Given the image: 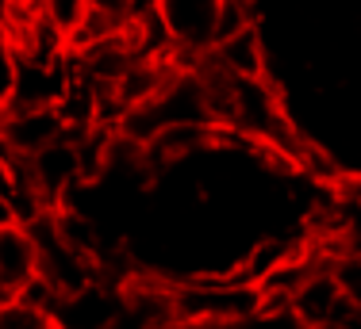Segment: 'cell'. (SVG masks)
<instances>
[{
    "label": "cell",
    "mask_w": 361,
    "mask_h": 329,
    "mask_svg": "<svg viewBox=\"0 0 361 329\" xmlns=\"http://www.w3.org/2000/svg\"><path fill=\"white\" fill-rule=\"evenodd\" d=\"M31 184L39 188V195L47 199V207H58L66 199H73L89 180H85V161H81V146L77 134L66 131L62 138H54L50 146H42L39 153L23 157Z\"/></svg>",
    "instance_id": "2"
},
{
    "label": "cell",
    "mask_w": 361,
    "mask_h": 329,
    "mask_svg": "<svg viewBox=\"0 0 361 329\" xmlns=\"http://www.w3.org/2000/svg\"><path fill=\"white\" fill-rule=\"evenodd\" d=\"M208 54H212V62L223 65L235 77H269V69H273L262 23H250V27H238V31L223 34V39L212 42Z\"/></svg>",
    "instance_id": "7"
},
{
    "label": "cell",
    "mask_w": 361,
    "mask_h": 329,
    "mask_svg": "<svg viewBox=\"0 0 361 329\" xmlns=\"http://www.w3.org/2000/svg\"><path fill=\"white\" fill-rule=\"evenodd\" d=\"M39 12L70 39V34L81 27L85 12H89V0H39Z\"/></svg>",
    "instance_id": "10"
},
{
    "label": "cell",
    "mask_w": 361,
    "mask_h": 329,
    "mask_svg": "<svg viewBox=\"0 0 361 329\" xmlns=\"http://www.w3.org/2000/svg\"><path fill=\"white\" fill-rule=\"evenodd\" d=\"M39 276V245L23 222L0 226V302L16 299Z\"/></svg>",
    "instance_id": "6"
},
{
    "label": "cell",
    "mask_w": 361,
    "mask_h": 329,
    "mask_svg": "<svg viewBox=\"0 0 361 329\" xmlns=\"http://www.w3.org/2000/svg\"><path fill=\"white\" fill-rule=\"evenodd\" d=\"M288 307H292V314H296L307 329H315V325H323V322H334V318H350L357 310L354 302L338 291V283H334L326 261L315 264L312 272L300 280V288L292 291Z\"/></svg>",
    "instance_id": "5"
},
{
    "label": "cell",
    "mask_w": 361,
    "mask_h": 329,
    "mask_svg": "<svg viewBox=\"0 0 361 329\" xmlns=\"http://www.w3.org/2000/svg\"><path fill=\"white\" fill-rule=\"evenodd\" d=\"M231 329H307V325L292 314V307H257L250 318L235 322Z\"/></svg>",
    "instance_id": "11"
},
{
    "label": "cell",
    "mask_w": 361,
    "mask_h": 329,
    "mask_svg": "<svg viewBox=\"0 0 361 329\" xmlns=\"http://www.w3.org/2000/svg\"><path fill=\"white\" fill-rule=\"evenodd\" d=\"M326 268H331L342 295L354 302V307H361V257L357 253H331L326 257Z\"/></svg>",
    "instance_id": "9"
},
{
    "label": "cell",
    "mask_w": 361,
    "mask_h": 329,
    "mask_svg": "<svg viewBox=\"0 0 361 329\" xmlns=\"http://www.w3.org/2000/svg\"><path fill=\"white\" fill-rule=\"evenodd\" d=\"M89 8L100 15H108V20H116V23H131L146 12L142 0H89Z\"/></svg>",
    "instance_id": "12"
},
{
    "label": "cell",
    "mask_w": 361,
    "mask_h": 329,
    "mask_svg": "<svg viewBox=\"0 0 361 329\" xmlns=\"http://www.w3.org/2000/svg\"><path fill=\"white\" fill-rule=\"evenodd\" d=\"M0 329H54V318H50V310L27 299H4L0 302Z\"/></svg>",
    "instance_id": "8"
},
{
    "label": "cell",
    "mask_w": 361,
    "mask_h": 329,
    "mask_svg": "<svg viewBox=\"0 0 361 329\" xmlns=\"http://www.w3.org/2000/svg\"><path fill=\"white\" fill-rule=\"evenodd\" d=\"M223 0H154V15L161 20L180 65H192L208 54L219 31Z\"/></svg>",
    "instance_id": "1"
},
{
    "label": "cell",
    "mask_w": 361,
    "mask_h": 329,
    "mask_svg": "<svg viewBox=\"0 0 361 329\" xmlns=\"http://www.w3.org/2000/svg\"><path fill=\"white\" fill-rule=\"evenodd\" d=\"M62 134L66 119L58 108H0V153L8 157H31Z\"/></svg>",
    "instance_id": "4"
},
{
    "label": "cell",
    "mask_w": 361,
    "mask_h": 329,
    "mask_svg": "<svg viewBox=\"0 0 361 329\" xmlns=\"http://www.w3.org/2000/svg\"><path fill=\"white\" fill-rule=\"evenodd\" d=\"M119 314H123V288L97 276L81 291L58 299L50 318L58 329H116Z\"/></svg>",
    "instance_id": "3"
},
{
    "label": "cell",
    "mask_w": 361,
    "mask_h": 329,
    "mask_svg": "<svg viewBox=\"0 0 361 329\" xmlns=\"http://www.w3.org/2000/svg\"><path fill=\"white\" fill-rule=\"evenodd\" d=\"M8 222H16V211H12V199H8L4 188H0V226H8Z\"/></svg>",
    "instance_id": "13"
}]
</instances>
